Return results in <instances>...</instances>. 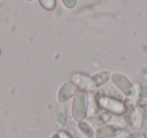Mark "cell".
I'll return each instance as SVG.
<instances>
[{
	"label": "cell",
	"mask_w": 147,
	"mask_h": 138,
	"mask_svg": "<svg viewBox=\"0 0 147 138\" xmlns=\"http://www.w3.org/2000/svg\"><path fill=\"white\" fill-rule=\"evenodd\" d=\"M79 129L82 131V133L84 134L85 136H87V137H93V135H94V130H93V128L91 127L90 125L88 124V122H85V121H81L80 123H79Z\"/></svg>",
	"instance_id": "14"
},
{
	"label": "cell",
	"mask_w": 147,
	"mask_h": 138,
	"mask_svg": "<svg viewBox=\"0 0 147 138\" xmlns=\"http://www.w3.org/2000/svg\"><path fill=\"white\" fill-rule=\"evenodd\" d=\"M51 138H61V137H59V134H53V135L51 136Z\"/></svg>",
	"instance_id": "20"
},
{
	"label": "cell",
	"mask_w": 147,
	"mask_h": 138,
	"mask_svg": "<svg viewBox=\"0 0 147 138\" xmlns=\"http://www.w3.org/2000/svg\"><path fill=\"white\" fill-rule=\"evenodd\" d=\"M59 137H61V138H71V136L69 135V133H67L65 131H61L59 133Z\"/></svg>",
	"instance_id": "19"
},
{
	"label": "cell",
	"mask_w": 147,
	"mask_h": 138,
	"mask_svg": "<svg viewBox=\"0 0 147 138\" xmlns=\"http://www.w3.org/2000/svg\"><path fill=\"white\" fill-rule=\"evenodd\" d=\"M105 94H106L108 97H111V98H114V99H117V100H122V94L120 93V91L116 89L113 85H108L104 90H103Z\"/></svg>",
	"instance_id": "10"
},
{
	"label": "cell",
	"mask_w": 147,
	"mask_h": 138,
	"mask_svg": "<svg viewBox=\"0 0 147 138\" xmlns=\"http://www.w3.org/2000/svg\"><path fill=\"white\" fill-rule=\"evenodd\" d=\"M67 130L71 132L74 138H88L82 133V131L79 129V127L76 124H74V122H69V125H67Z\"/></svg>",
	"instance_id": "13"
},
{
	"label": "cell",
	"mask_w": 147,
	"mask_h": 138,
	"mask_svg": "<svg viewBox=\"0 0 147 138\" xmlns=\"http://www.w3.org/2000/svg\"><path fill=\"white\" fill-rule=\"evenodd\" d=\"M139 97L140 99H144L147 97V74L142 76L139 83Z\"/></svg>",
	"instance_id": "12"
},
{
	"label": "cell",
	"mask_w": 147,
	"mask_h": 138,
	"mask_svg": "<svg viewBox=\"0 0 147 138\" xmlns=\"http://www.w3.org/2000/svg\"><path fill=\"white\" fill-rule=\"evenodd\" d=\"M27 1H29V2H30V1H32V0H27Z\"/></svg>",
	"instance_id": "21"
},
{
	"label": "cell",
	"mask_w": 147,
	"mask_h": 138,
	"mask_svg": "<svg viewBox=\"0 0 147 138\" xmlns=\"http://www.w3.org/2000/svg\"><path fill=\"white\" fill-rule=\"evenodd\" d=\"M112 119V116L108 113H103L101 114L99 117H97V123L98 125H101V124H104V123H107L109 122L110 120Z\"/></svg>",
	"instance_id": "16"
},
{
	"label": "cell",
	"mask_w": 147,
	"mask_h": 138,
	"mask_svg": "<svg viewBox=\"0 0 147 138\" xmlns=\"http://www.w3.org/2000/svg\"><path fill=\"white\" fill-rule=\"evenodd\" d=\"M78 92V87H77L73 82H67L61 87L59 91V96L57 99L61 103H65L69 101L75 94Z\"/></svg>",
	"instance_id": "6"
},
{
	"label": "cell",
	"mask_w": 147,
	"mask_h": 138,
	"mask_svg": "<svg viewBox=\"0 0 147 138\" xmlns=\"http://www.w3.org/2000/svg\"><path fill=\"white\" fill-rule=\"evenodd\" d=\"M57 120L59 122V125L65 126L67 124V107L63 105H61L57 107Z\"/></svg>",
	"instance_id": "9"
},
{
	"label": "cell",
	"mask_w": 147,
	"mask_h": 138,
	"mask_svg": "<svg viewBox=\"0 0 147 138\" xmlns=\"http://www.w3.org/2000/svg\"><path fill=\"white\" fill-rule=\"evenodd\" d=\"M63 4L65 5L67 8H74L77 4V0H61Z\"/></svg>",
	"instance_id": "18"
},
{
	"label": "cell",
	"mask_w": 147,
	"mask_h": 138,
	"mask_svg": "<svg viewBox=\"0 0 147 138\" xmlns=\"http://www.w3.org/2000/svg\"><path fill=\"white\" fill-rule=\"evenodd\" d=\"M110 75L111 74L108 71H102L99 72V73H96L94 76H92L91 78H92L93 82H94L95 88H99L101 86L105 85L109 81V79H110Z\"/></svg>",
	"instance_id": "8"
},
{
	"label": "cell",
	"mask_w": 147,
	"mask_h": 138,
	"mask_svg": "<svg viewBox=\"0 0 147 138\" xmlns=\"http://www.w3.org/2000/svg\"><path fill=\"white\" fill-rule=\"evenodd\" d=\"M136 109L143 119L147 120V101L144 99H139L136 103Z\"/></svg>",
	"instance_id": "11"
},
{
	"label": "cell",
	"mask_w": 147,
	"mask_h": 138,
	"mask_svg": "<svg viewBox=\"0 0 147 138\" xmlns=\"http://www.w3.org/2000/svg\"><path fill=\"white\" fill-rule=\"evenodd\" d=\"M89 97L86 91L82 90L76 94V97L73 101V107H71V114L74 119L78 122H81L85 119L88 111Z\"/></svg>",
	"instance_id": "1"
},
{
	"label": "cell",
	"mask_w": 147,
	"mask_h": 138,
	"mask_svg": "<svg viewBox=\"0 0 147 138\" xmlns=\"http://www.w3.org/2000/svg\"><path fill=\"white\" fill-rule=\"evenodd\" d=\"M99 97H97L96 103L103 109L109 110L116 114H123L124 112V103L121 100H117L108 96H102V92H99Z\"/></svg>",
	"instance_id": "4"
},
{
	"label": "cell",
	"mask_w": 147,
	"mask_h": 138,
	"mask_svg": "<svg viewBox=\"0 0 147 138\" xmlns=\"http://www.w3.org/2000/svg\"><path fill=\"white\" fill-rule=\"evenodd\" d=\"M113 84L117 86L119 90L128 98H133L136 95V90L131 81L125 75L121 73H115L111 77Z\"/></svg>",
	"instance_id": "3"
},
{
	"label": "cell",
	"mask_w": 147,
	"mask_h": 138,
	"mask_svg": "<svg viewBox=\"0 0 147 138\" xmlns=\"http://www.w3.org/2000/svg\"><path fill=\"white\" fill-rule=\"evenodd\" d=\"M0 55H1V49H0Z\"/></svg>",
	"instance_id": "22"
},
{
	"label": "cell",
	"mask_w": 147,
	"mask_h": 138,
	"mask_svg": "<svg viewBox=\"0 0 147 138\" xmlns=\"http://www.w3.org/2000/svg\"><path fill=\"white\" fill-rule=\"evenodd\" d=\"M125 138H147V132H135L127 135Z\"/></svg>",
	"instance_id": "17"
},
{
	"label": "cell",
	"mask_w": 147,
	"mask_h": 138,
	"mask_svg": "<svg viewBox=\"0 0 147 138\" xmlns=\"http://www.w3.org/2000/svg\"><path fill=\"white\" fill-rule=\"evenodd\" d=\"M123 133V128L117 125H105L96 130V138H110L116 137Z\"/></svg>",
	"instance_id": "5"
},
{
	"label": "cell",
	"mask_w": 147,
	"mask_h": 138,
	"mask_svg": "<svg viewBox=\"0 0 147 138\" xmlns=\"http://www.w3.org/2000/svg\"><path fill=\"white\" fill-rule=\"evenodd\" d=\"M71 80H73V83L77 86V87H80L83 90H93L96 89L94 85V82H93L92 78L86 76L84 74L76 73L71 76Z\"/></svg>",
	"instance_id": "7"
},
{
	"label": "cell",
	"mask_w": 147,
	"mask_h": 138,
	"mask_svg": "<svg viewBox=\"0 0 147 138\" xmlns=\"http://www.w3.org/2000/svg\"><path fill=\"white\" fill-rule=\"evenodd\" d=\"M124 117L127 123L134 128H141L142 127V121H141V116L136 109V105L134 101L131 98H127L124 101Z\"/></svg>",
	"instance_id": "2"
},
{
	"label": "cell",
	"mask_w": 147,
	"mask_h": 138,
	"mask_svg": "<svg viewBox=\"0 0 147 138\" xmlns=\"http://www.w3.org/2000/svg\"><path fill=\"white\" fill-rule=\"evenodd\" d=\"M38 2L42 8L49 11L53 10L55 8V5H57V0H38Z\"/></svg>",
	"instance_id": "15"
}]
</instances>
